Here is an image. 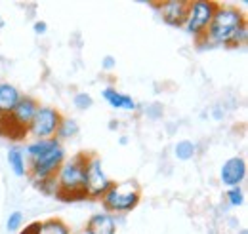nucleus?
Returning a JSON list of instances; mask_svg holds the SVG:
<instances>
[{
  "mask_svg": "<svg viewBox=\"0 0 248 234\" xmlns=\"http://www.w3.org/2000/svg\"><path fill=\"white\" fill-rule=\"evenodd\" d=\"M245 17L235 8H217L210 25L208 36L216 44H231L233 38L245 29Z\"/></svg>",
  "mask_w": 248,
  "mask_h": 234,
  "instance_id": "1",
  "label": "nucleus"
},
{
  "mask_svg": "<svg viewBox=\"0 0 248 234\" xmlns=\"http://www.w3.org/2000/svg\"><path fill=\"white\" fill-rule=\"evenodd\" d=\"M86 164L88 158L84 154L75 156L71 162L63 164L58 177V187H60V194H73L82 198L86 194V181H84V172H86ZM71 196V198H73Z\"/></svg>",
  "mask_w": 248,
  "mask_h": 234,
  "instance_id": "2",
  "label": "nucleus"
},
{
  "mask_svg": "<svg viewBox=\"0 0 248 234\" xmlns=\"http://www.w3.org/2000/svg\"><path fill=\"white\" fill-rule=\"evenodd\" d=\"M138 202H140V187L134 181L111 185V189L103 194V204L113 211H128L136 207Z\"/></svg>",
  "mask_w": 248,
  "mask_h": 234,
  "instance_id": "3",
  "label": "nucleus"
},
{
  "mask_svg": "<svg viewBox=\"0 0 248 234\" xmlns=\"http://www.w3.org/2000/svg\"><path fill=\"white\" fill-rule=\"evenodd\" d=\"M217 10V4L214 2H193L189 4V12H187L186 29L189 34L199 36L201 32L208 29L214 14Z\"/></svg>",
  "mask_w": 248,
  "mask_h": 234,
  "instance_id": "4",
  "label": "nucleus"
},
{
  "mask_svg": "<svg viewBox=\"0 0 248 234\" xmlns=\"http://www.w3.org/2000/svg\"><path fill=\"white\" fill-rule=\"evenodd\" d=\"M62 118L60 113L56 109H50V107H38L34 118L29 124V130L34 137L38 139H48L50 135H54L58 132V126H60Z\"/></svg>",
  "mask_w": 248,
  "mask_h": 234,
  "instance_id": "5",
  "label": "nucleus"
},
{
  "mask_svg": "<svg viewBox=\"0 0 248 234\" xmlns=\"http://www.w3.org/2000/svg\"><path fill=\"white\" fill-rule=\"evenodd\" d=\"M84 181H86V194L90 196H103L111 189V181L101 170V162L97 158L88 160L86 172H84Z\"/></svg>",
  "mask_w": 248,
  "mask_h": 234,
  "instance_id": "6",
  "label": "nucleus"
},
{
  "mask_svg": "<svg viewBox=\"0 0 248 234\" xmlns=\"http://www.w3.org/2000/svg\"><path fill=\"white\" fill-rule=\"evenodd\" d=\"M63 158H65V152H63L62 146H56V148H52L50 152L32 158L31 170H32L34 179H46V177H52L54 174H56V170L62 166Z\"/></svg>",
  "mask_w": 248,
  "mask_h": 234,
  "instance_id": "7",
  "label": "nucleus"
},
{
  "mask_svg": "<svg viewBox=\"0 0 248 234\" xmlns=\"http://www.w3.org/2000/svg\"><path fill=\"white\" fill-rule=\"evenodd\" d=\"M219 177H221V183H223L225 187H229V189L239 187V185L245 181V177H247V162H245L243 158H239V156L229 158V160L221 166Z\"/></svg>",
  "mask_w": 248,
  "mask_h": 234,
  "instance_id": "8",
  "label": "nucleus"
},
{
  "mask_svg": "<svg viewBox=\"0 0 248 234\" xmlns=\"http://www.w3.org/2000/svg\"><path fill=\"white\" fill-rule=\"evenodd\" d=\"M187 12H189V2H184V0H172V2L160 4V15L172 27L186 23Z\"/></svg>",
  "mask_w": 248,
  "mask_h": 234,
  "instance_id": "9",
  "label": "nucleus"
},
{
  "mask_svg": "<svg viewBox=\"0 0 248 234\" xmlns=\"http://www.w3.org/2000/svg\"><path fill=\"white\" fill-rule=\"evenodd\" d=\"M36 109H38V105L34 103V99L23 97V99H19L17 105L14 107V111H12V120H14L17 126H21V128L27 130V126L31 124V120L34 118Z\"/></svg>",
  "mask_w": 248,
  "mask_h": 234,
  "instance_id": "10",
  "label": "nucleus"
},
{
  "mask_svg": "<svg viewBox=\"0 0 248 234\" xmlns=\"http://www.w3.org/2000/svg\"><path fill=\"white\" fill-rule=\"evenodd\" d=\"M115 219L107 213H97L88 221L86 234H115Z\"/></svg>",
  "mask_w": 248,
  "mask_h": 234,
  "instance_id": "11",
  "label": "nucleus"
},
{
  "mask_svg": "<svg viewBox=\"0 0 248 234\" xmlns=\"http://www.w3.org/2000/svg\"><path fill=\"white\" fill-rule=\"evenodd\" d=\"M103 97L115 109H121V111H134L136 109V103H134V99L130 95H124V93H121V91H117V89L113 88L103 89Z\"/></svg>",
  "mask_w": 248,
  "mask_h": 234,
  "instance_id": "12",
  "label": "nucleus"
},
{
  "mask_svg": "<svg viewBox=\"0 0 248 234\" xmlns=\"http://www.w3.org/2000/svg\"><path fill=\"white\" fill-rule=\"evenodd\" d=\"M19 99H21V97H19L17 89L14 88V86H10V84H0V115L12 113Z\"/></svg>",
  "mask_w": 248,
  "mask_h": 234,
  "instance_id": "13",
  "label": "nucleus"
},
{
  "mask_svg": "<svg viewBox=\"0 0 248 234\" xmlns=\"http://www.w3.org/2000/svg\"><path fill=\"white\" fill-rule=\"evenodd\" d=\"M56 146H60L58 139H38L36 143H32V145L27 146V152H29L31 158H36V156H42V154L50 152V150L56 148Z\"/></svg>",
  "mask_w": 248,
  "mask_h": 234,
  "instance_id": "14",
  "label": "nucleus"
},
{
  "mask_svg": "<svg viewBox=\"0 0 248 234\" xmlns=\"http://www.w3.org/2000/svg\"><path fill=\"white\" fill-rule=\"evenodd\" d=\"M8 162H10V168L14 170V174H16L17 177H23L25 174H27L23 154H21L17 148H12V150L8 152Z\"/></svg>",
  "mask_w": 248,
  "mask_h": 234,
  "instance_id": "15",
  "label": "nucleus"
},
{
  "mask_svg": "<svg viewBox=\"0 0 248 234\" xmlns=\"http://www.w3.org/2000/svg\"><path fill=\"white\" fill-rule=\"evenodd\" d=\"M38 234H69L67 227L63 225L62 221H46V223H40V231Z\"/></svg>",
  "mask_w": 248,
  "mask_h": 234,
  "instance_id": "16",
  "label": "nucleus"
},
{
  "mask_svg": "<svg viewBox=\"0 0 248 234\" xmlns=\"http://www.w3.org/2000/svg\"><path fill=\"white\" fill-rule=\"evenodd\" d=\"M195 143H191V141H180L178 145H176V158H180V160H191L193 156H195Z\"/></svg>",
  "mask_w": 248,
  "mask_h": 234,
  "instance_id": "17",
  "label": "nucleus"
},
{
  "mask_svg": "<svg viewBox=\"0 0 248 234\" xmlns=\"http://www.w3.org/2000/svg\"><path fill=\"white\" fill-rule=\"evenodd\" d=\"M78 133V124L75 120H62L60 126H58V135L60 137H73Z\"/></svg>",
  "mask_w": 248,
  "mask_h": 234,
  "instance_id": "18",
  "label": "nucleus"
},
{
  "mask_svg": "<svg viewBox=\"0 0 248 234\" xmlns=\"http://www.w3.org/2000/svg\"><path fill=\"white\" fill-rule=\"evenodd\" d=\"M38 189H40L44 194H56V192L60 190V187H58V181H56V179H52V177L40 179V185H38Z\"/></svg>",
  "mask_w": 248,
  "mask_h": 234,
  "instance_id": "19",
  "label": "nucleus"
},
{
  "mask_svg": "<svg viewBox=\"0 0 248 234\" xmlns=\"http://www.w3.org/2000/svg\"><path fill=\"white\" fill-rule=\"evenodd\" d=\"M92 97L88 95V93H78L77 97H75V105H77V109H80V111H86V109H90L92 107Z\"/></svg>",
  "mask_w": 248,
  "mask_h": 234,
  "instance_id": "20",
  "label": "nucleus"
},
{
  "mask_svg": "<svg viewBox=\"0 0 248 234\" xmlns=\"http://www.w3.org/2000/svg\"><path fill=\"white\" fill-rule=\"evenodd\" d=\"M227 198H229V204H231V205H241L243 202H245V198H243V190H241L239 187L229 189Z\"/></svg>",
  "mask_w": 248,
  "mask_h": 234,
  "instance_id": "21",
  "label": "nucleus"
},
{
  "mask_svg": "<svg viewBox=\"0 0 248 234\" xmlns=\"http://www.w3.org/2000/svg\"><path fill=\"white\" fill-rule=\"evenodd\" d=\"M21 221H23V215H21L19 211H14V213L8 217V223H6L8 231H10V233H12V231H17V229L21 227Z\"/></svg>",
  "mask_w": 248,
  "mask_h": 234,
  "instance_id": "22",
  "label": "nucleus"
},
{
  "mask_svg": "<svg viewBox=\"0 0 248 234\" xmlns=\"http://www.w3.org/2000/svg\"><path fill=\"white\" fill-rule=\"evenodd\" d=\"M149 117H153V118H158L160 115H162V109H160V105H153V109H149V111H145Z\"/></svg>",
  "mask_w": 248,
  "mask_h": 234,
  "instance_id": "23",
  "label": "nucleus"
},
{
  "mask_svg": "<svg viewBox=\"0 0 248 234\" xmlns=\"http://www.w3.org/2000/svg\"><path fill=\"white\" fill-rule=\"evenodd\" d=\"M38 231H40V223H32L21 234H38Z\"/></svg>",
  "mask_w": 248,
  "mask_h": 234,
  "instance_id": "24",
  "label": "nucleus"
},
{
  "mask_svg": "<svg viewBox=\"0 0 248 234\" xmlns=\"http://www.w3.org/2000/svg\"><path fill=\"white\" fill-rule=\"evenodd\" d=\"M34 32H36V34H44V32H46V23H44V21L34 23Z\"/></svg>",
  "mask_w": 248,
  "mask_h": 234,
  "instance_id": "25",
  "label": "nucleus"
},
{
  "mask_svg": "<svg viewBox=\"0 0 248 234\" xmlns=\"http://www.w3.org/2000/svg\"><path fill=\"white\" fill-rule=\"evenodd\" d=\"M113 67H115V59H113V58L103 59V69H113Z\"/></svg>",
  "mask_w": 248,
  "mask_h": 234,
  "instance_id": "26",
  "label": "nucleus"
},
{
  "mask_svg": "<svg viewBox=\"0 0 248 234\" xmlns=\"http://www.w3.org/2000/svg\"><path fill=\"white\" fill-rule=\"evenodd\" d=\"M2 27H4V19L0 17V29H2Z\"/></svg>",
  "mask_w": 248,
  "mask_h": 234,
  "instance_id": "27",
  "label": "nucleus"
}]
</instances>
